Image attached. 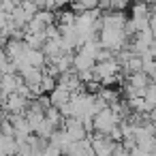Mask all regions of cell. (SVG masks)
Masks as SVG:
<instances>
[{
	"mask_svg": "<svg viewBox=\"0 0 156 156\" xmlns=\"http://www.w3.org/2000/svg\"><path fill=\"white\" fill-rule=\"evenodd\" d=\"M94 71V77H96V81H103L105 86H113L115 81H118V75H120V71H122V66H120V62L118 60H103V62H96V66L92 69Z\"/></svg>",
	"mask_w": 156,
	"mask_h": 156,
	"instance_id": "obj_1",
	"label": "cell"
},
{
	"mask_svg": "<svg viewBox=\"0 0 156 156\" xmlns=\"http://www.w3.org/2000/svg\"><path fill=\"white\" fill-rule=\"evenodd\" d=\"M94 130L98 133V135H109L115 126H120V122H122V118L111 109V107H105V109H101L96 115H94Z\"/></svg>",
	"mask_w": 156,
	"mask_h": 156,
	"instance_id": "obj_2",
	"label": "cell"
},
{
	"mask_svg": "<svg viewBox=\"0 0 156 156\" xmlns=\"http://www.w3.org/2000/svg\"><path fill=\"white\" fill-rule=\"evenodd\" d=\"M22 83H24V79H22L20 73L2 75V77H0V94H7V96L17 94V90L22 88Z\"/></svg>",
	"mask_w": 156,
	"mask_h": 156,
	"instance_id": "obj_3",
	"label": "cell"
},
{
	"mask_svg": "<svg viewBox=\"0 0 156 156\" xmlns=\"http://www.w3.org/2000/svg\"><path fill=\"white\" fill-rule=\"evenodd\" d=\"M62 128L71 135L73 141H83V139H88V130H86V126H83V122H81L79 118H66L64 124H62Z\"/></svg>",
	"mask_w": 156,
	"mask_h": 156,
	"instance_id": "obj_4",
	"label": "cell"
},
{
	"mask_svg": "<svg viewBox=\"0 0 156 156\" xmlns=\"http://www.w3.org/2000/svg\"><path fill=\"white\" fill-rule=\"evenodd\" d=\"M96 66V60L90 56V54H86V51H77L75 56H73V71L75 73H83V71H92Z\"/></svg>",
	"mask_w": 156,
	"mask_h": 156,
	"instance_id": "obj_5",
	"label": "cell"
},
{
	"mask_svg": "<svg viewBox=\"0 0 156 156\" xmlns=\"http://www.w3.org/2000/svg\"><path fill=\"white\" fill-rule=\"evenodd\" d=\"M28 105H30V101L24 98L22 94H11V96H7L5 111H7V113H26Z\"/></svg>",
	"mask_w": 156,
	"mask_h": 156,
	"instance_id": "obj_6",
	"label": "cell"
},
{
	"mask_svg": "<svg viewBox=\"0 0 156 156\" xmlns=\"http://www.w3.org/2000/svg\"><path fill=\"white\" fill-rule=\"evenodd\" d=\"M71 98H73V92L71 90H66L64 86H56V90L49 94V101H51V107H58V109H62V107H66L69 103H71Z\"/></svg>",
	"mask_w": 156,
	"mask_h": 156,
	"instance_id": "obj_7",
	"label": "cell"
},
{
	"mask_svg": "<svg viewBox=\"0 0 156 156\" xmlns=\"http://www.w3.org/2000/svg\"><path fill=\"white\" fill-rule=\"evenodd\" d=\"M152 11H150V2H135L130 9V20H150Z\"/></svg>",
	"mask_w": 156,
	"mask_h": 156,
	"instance_id": "obj_8",
	"label": "cell"
},
{
	"mask_svg": "<svg viewBox=\"0 0 156 156\" xmlns=\"http://www.w3.org/2000/svg\"><path fill=\"white\" fill-rule=\"evenodd\" d=\"M75 20H77V13H75V11H64V9H60V11L56 13L58 26H73Z\"/></svg>",
	"mask_w": 156,
	"mask_h": 156,
	"instance_id": "obj_9",
	"label": "cell"
},
{
	"mask_svg": "<svg viewBox=\"0 0 156 156\" xmlns=\"http://www.w3.org/2000/svg\"><path fill=\"white\" fill-rule=\"evenodd\" d=\"M37 156H64V154H62V152H60V150H58L56 145L47 143V145H45V147H43V150H41V152H39Z\"/></svg>",
	"mask_w": 156,
	"mask_h": 156,
	"instance_id": "obj_10",
	"label": "cell"
},
{
	"mask_svg": "<svg viewBox=\"0 0 156 156\" xmlns=\"http://www.w3.org/2000/svg\"><path fill=\"white\" fill-rule=\"evenodd\" d=\"M66 2H71V0H45V9H49V11H60L62 7H66Z\"/></svg>",
	"mask_w": 156,
	"mask_h": 156,
	"instance_id": "obj_11",
	"label": "cell"
},
{
	"mask_svg": "<svg viewBox=\"0 0 156 156\" xmlns=\"http://www.w3.org/2000/svg\"><path fill=\"white\" fill-rule=\"evenodd\" d=\"M9 62V56H7V51H5V47L0 45V69H2V64H7Z\"/></svg>",
	"mask_w": 156,
	"mask_h": 156,
	"instance_id": "obj_12",
	"label": "cell"
},
{
	"mask_svg": "<svg viewBox=\"0 0 156 156\" xmlns=\"http://www.w3.org/2000/svg\"><path fill=\"white\" fill-rule=\"evenodd\" d=\"M152 124H154V128H156V120H152Z\"/></svg>",
	"mask_w": 156,
	"mask_h": 156,
	"instance_id": "obj_13",
	"label": "cell"
}]
</instances>
